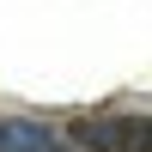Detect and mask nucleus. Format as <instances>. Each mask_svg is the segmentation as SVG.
Returning a JSON list of instances; mask_svg holds the SVG:
<instances>
[{
	"label": "nucleus",
	"instance_id": "nucleus-1",
	"mask_svg": "<svg viewBox=\"0 0 152 152\" xmlns=\"http://www.w3.org/2000/svg\"><path fill=\"white\" fill-rule=\"evenodd\" d=\"M61 134H67V152H152V116H140V110L79 116Z\"/></svg>",
	"mask_w": 152,
	"mask_h": 152
},
{
	"label": "nucleus",
	"instance_id": "nucleus-2",
	"mask_svg": "<svg viewBox=\"0 0 152 152\" xmlns=\"http://www.w3.org/2000/svg\"><path fill=\"white\" fill-rule=\"evenodd\" d=\"M0 152H67V134L37 116H0Z\"/></svg>",
	"mask_w": 152,
	"mask_h": 152
}]
</instances>
